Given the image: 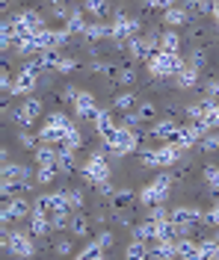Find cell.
Returning <instances> with one entry per match:
<instances>
[{"mask_svg":"<svg viewBox=\"0 0 219 260\" xmlns=\"http://www.w3.org/2000/svg\"><path fill=\"white\" fill-rule=\"evenodd\" d=\"M213 240H216V243H219V228H216V237H213Z\"/></svg>","mask_w":219,"mask_h":260,"instance_id":"cell-55","label":"cell"},{"mask_svg":"<svg viewBox=\"0 0 219 260\" xmlns=\"http://www.w3.org/2000/svg\"><path fill=\"white\" fill-rule=\"evenodd\" d=\"M204 183L210 192H219V166H204Z\"/></svg>","mask_w":219,"mask_h":260,"instance_id":"cell-32","label":"cell"},{"mask_svg":"<svg viewBox=\"0 0 219 260\" xmlns=\"http://www.w3.org/2000/svg\"><path fill=\"white\" fill-rule=\"evenodd\" d=\"M107 36H113V24H101V21H95V24H89V30H86V39L89 42H101Z\"/></svg>","mask_w":219,"mask_h":260,"instance_id":"cell-28","label":"cell"},{"mask_svg":"<svg viewBox=\"0 0 219 260\" xmlns=\"http://www.w3.org/2000/svg\"><path fill=\"white\" fill-rule=\"evenodd\" d=\"M3 245H6V251H9L12 257H33L36 254L33 240H30L24 231H9V228H3Z\"/></svg>","mask_w":219,"mask_h":260,"instance_id":"cell-5","label":"cell"},{"mask_svg":"<svg viewBox=\"0 0 219 260\" xmlns=\"http://www.w3.org/2000/svg\"><path fill=\"white\" fill-rule=\"evenodd\" d=\"M107 0H86V9L83 12H89V15H95V18H104L107 15Z\"/></svg>","mask_w":219,"mask_h":260,"instance_id":"cell-34","label":"cell"},{"mask_svg":"<svg viewBox=\"0 0 219 260\" xmlns=\"http://www.w3.org/2000/svg\"><path fill=\"white\" fill-rule=\"evenodd\" d=\"M18 142H21L24 148H33L36 145V136H30L27 130H21V133H18Z\"/></svg>","mask_w":219,"mask_h":260,"instance_id":"cell-52","label":"cell"},{"mask_svg":"<svg viewBox=\"0 0 219 260\" xmlns=\"http://www.w3.org/2000/svg\"><path fill=\"white\" fill-rule=\"evenodd\" d=\"M77 68V59L74 56H59V62H56V71L59 74H68V71H74Z\"/></svg>","mask_w":219,"mask_h":260,"instance_id":"cell-43","label":"cell"},{"mask_svg":"<svg viewBox=\"0 0 219 260\" xmlns=\"http://www.w3.org/2000/svg\"><path fill=\"white\" fill-rule=\"evenodd\" d=\"M74 260H83V257H74Z\"/></svg>","mask_w":219,"mask_h":260,"instance_id":"cell-56","label":"cell"},{"mask_svg":"<svg viewBox=\"0 0 219 260\" xmlns=\"http://www.w3.org/2000/svg\"><path fill=\"white\" fill-rule=\"evenodd\" d=\"M66 30H68V32H74V36H86L89 24L83 21V12H77V9H74V12H71V18L66 21Z\"/></svg>","mask_w":219,"mask_h":260,"instance_id":"cell-30","label":"cell"},{"mask_svg":"<svg viewBox=\"0 0 219 260\" xmlns=\"http://www.w3.org/2000/svg\"><path fill=\"white\" fill-rule=\"evenodd\" d=\"M59 160V145H51V142H42L36 148V162L39 166H56Z\"/></svg>","mask_w":219,"mask_h":260,"instance_id":"cell-16","label":"cell"},{"mask_svg":"<svg viewBox=\"0 0 219 260\" xmlns=\"http://www.w3.org/2000/svg\"><path fill=\"white\" fill-rule=\"evenodd\" d=\"M15 24H18V36H33V32L45 30V24H42V15L36 12V9H24V12H18Z\"/></svg>","mask_w":219,"mask_h":260,"instance_id":"cell-10","label":"cell"},{"mask_svg":"<svg viewBox=\"0 0 219 260\" xmlns=\"http://www.w3.org/2000/svg\"><path fill=\"white\" fill-rule=\"evenodd\" d=\"M139 27H142V24H139L136 18H128L121 9H118L116 21H113V39H116L118 45H124V42H131L136 32H139Z\"/></svg>","mask_w":219,"mask_h":260,"instance_id":"cell-8","label":"cell"},{"mask_svg":"<svg viewBox=\"0 0 219 260\" xmlns=\"http://www.w3.org/2000/svg\"><path fill=\"white\" fill-rule=\"evenodd\" d=\"M92 124H95V133H98V136H104V133H110V130H116V127H118L116 118L107 113V110H101V113H98V118H95Z\"/></svg>","mask_w":219,"mask_h":260,"instance_id":"cell-29","label":"cell"},{"mask_svg":"<svg viewBox=\"0 0 219 260\" xmlns=\"http://www.w3.org/2000/svg\"><path fill=\"white\" fill-rule=\"evenodd\" d=\"M160 50H166V53H178V50H181V36H178L175 30L160 32Z\"/></svg>","mask_w":219,"mask_h":260,"instance_id":"cell-26","label":"cell"},{"mask_svg":"<svg viewBox=\"0 0 219 260\" xmlns=\"http://www.w3.org/2000/svg\"><path fill=\"white\" fill-rule=\"evenodd\" d=\"M56 169H59V172H74V169H77V160H74V151H59V160H56Z\"/></svg>","mask_w":219,"mask_h":260,"instance_id":"cell-31","label":"cell"},{"mask_svg":"<svg viewBox=\"0 0 219 260\" xmlns=\"http://www.w3.org/2000/svg\"><path fill=\"white\" fill-rule=\"evenodd\" d=\"M113 243H116V237H113L110 231H101V234H98V245H101V248H110Z\"/></svg>","mask_w":219,"mask_h":260,"instance_id":"cell-51","label":"cell"},{"mask_svg":"<svg viewBox=\"0 0 219 260\" xmlns=\"http://www.w3.org/2000/svg\"><path fill=\"white\" fill-rule=\"evenodd\" d=\"M175 83L181 86V89H193V86H199V68L196 65H190L184 59V65L178 68V74H175Z\"/></svg>","mask_w":219,"mask_h":260,"instance_id":"cell-14","label":"cell"},{"mask_svg":"<svg viewBox=\"0 0 219 260\" xmlns=\"http://www.w3.org/2000/svg\"><path fill=\"white\" fill-rule=\"evenodd\" d=\"M186 115H190V121H202V118H204V101L190 104V107H186Z\"/></svg>","mask_w":219,"mask_h":260,"instance_id":"cell-41","label":"cell"},{"mask_svg":"<svg viewBox=\"0 0 219 260\" xmlns=\"http://www.w3.org/2000/svg\"><path fill=\"white\" fill-rule=\"evenodd\" d=\"M30 178V169L21 166V162H3V180H27Z\"/></svg>","mask_w":219,"mask_h":260,"instance_id":"cell-23","label":"cell"},{"mask_svg":"<svg viewBox=\"0 0 219 260\" xmlns=\"http://www.w3.org/2000/svg\"><path fill=\"white\" fill-rule=\"evenodd\" d=\"M118 83H124V86H131V83L136 80V71L131 68V65H124V68H118V77H116Z\"/></svg>","mask_w":219,"mask_h":260,"instance_id":"cell-44","label":"cell"},{"mask_svg":"<svg viewBox=\"0 0 219 260\" xmlns=\"http://www.w3.org/2000/svg\"><path fill=\"white\" fill-rule=\"evenodd\" d=\"M202 260H219V243L216 240L202 243Z\"/></svg>","mask_w":219,"mask_h":260,"instance_id":"cell-38","label":"cell"},{"mask_svg":"<svg viewBox=\"0 0 219 260\" xmlns=\"http://www.w3.org/2000/svg\"><path fill=\"white\" fill-rule=\"evenodd\" d=\"M0 192H3V198H27L30 183H27V180H3Z\"/></svg>","mask_w":219,"mask_h":260,"instance_id":"cell-17","label":"cell"},{"mask_svg":"<svg viewBox=\"0 0 219 260\" xmlns=\"http://www.w3.org/2000/svg\"><path fill=\"white\" fill-rule=\"evenodd\" d=\"M204 133H207V127H204L202 121H193V124L181 127V133H178V145H181V148L196 145V142H202V139H204Z\"/></svg>","mask_w":219,"mask_h":260,"instance_id":"cell-13","label":"cell"},{"mask_svg":"<svg viewBox=\"0 0 219 260\" xmlns=\"http://www.w3.org/2000/svg\"><path fill=\"white\" fill-rule=\"evenodd\" d=\"M134 240H142V243H157V222L154 219H145L134 228Z\"/></svg>","mask_w":219,"mask_h":260,"instance_id":"cell-18","label":"cell"},{"mask_svg":"<svg viewBox=\"0 0 219 260\" xmlns=\"http://www.w3.org/2000/svg\"><path fill=\"white\" fill-rule=\"evenodd\" d=\"M95 189H98V195H101V198H113V195L118 192V189H113V183H110V180H104V183H98Z\"/></svg>","mask_w":219,"mask_h":260,"instance_id":"cell-48","label":"cell"},{"mask_svg":"<svg viewBox=\"0 0 219 260\" xmlns=\"http://www.w3.org/2000/svg\"><path fill=\"white\" fill-rule=\"evenodd\" d=\"M56 254H71V243L68 240H59L56 243Z\"/></svg>","mask_w":219,"mask_h":260,"instance_id":"cell-53","label":"cell"},{"mask_svg":"<svg viewBox=\"0 0 219 260\" xmlns=\"http://www.w3.org/2000/svg\"><path fill=\"white\" fill-rule=\"evenodd\" d=\"M213 18H216V24H219V0H216V9H213Z\"/></svg>","mask_w":219,"mask_h":260,"instance_id":"cell-54","label":"cell"},{"mask_svg":"<svg viewBox=\"0 0 219 260\" xmlns=\"http://www.w3.org/2000/svg\"><path fill=\"white\" fill-rule=\"evenodd\" d=\"M178 257L181 260H202V245L193 240H178Z\"/></svg>","mask_w":219,"mask_h":260,"instance_id":"cell-20","label":"cell"},{"mask_svg":"<svg viewBox=\"0 0 219 260\" xmlns=\"http://www.w3.org/2000/svg\"><path fill=\"white\" fill-rule=\"evenodd\" d=\"M68 228H71L77 237H86V234H89V219H86V216H71V225Z\"/></svg>","mask_w":219,"mask_h":260,"instance_id":"cell-36","label":"cell"},{"mask_svg":"<svg viewBox=\"0 0 219 260\" xmlns=\"http://www.w3.org/2000/svg\"><path fill=\"white\" fill-rule=\"evenodd\" d=\"M71 225V216H68V210H56L51 213V231H62V228Z\"/></svg>","mask_w":219,"mask_h":260,"instance_id":"cell-33","label":"cell"},{"mask_svg":"<svg viewBox=\"0 0 219 260\" xmlns=\"http://www.w3.org/2000/svg\"><path fill=\"white\" fill-rule=\"evenodd\" d=\"M39 74H42V71L24 65V68L18 71V77H15V83H12V89H9V95H30L36 86H39Z\"/></svg>","mask_w":219,"mask_h":260,"instance_id":"cell-9","label":"cell"},{"mask_svg":"<svg viewBox=\"0 0 219 260\" xmlns=\"http://www.w3.org/2000/svg\"><path fill=\"white\" fill-rule=\"evenodd\" d=\"M169 216H172V210H166V207H160V204H154V210L148 213V219H154V222H166Z\"/></svg>","mask_w":219,"mask_h":260,"instance_id":"cell-46","label":"cell"},{"mask_svg":"<svg viewBox=\"0 0 219 260\" xmlns=\"http://www.w3.org/2000/svg\"><path fill=\"white\" fill-rule=\"evenodd\" d=\"M202 124L207 130H219V104L213 98H204V118Z\"/></svg>","mask_w":219,"mask_h":260,"instance_id":"cell-19","label":"cell"},{"mask_svg":"<svg viewBox=\"0 0 219 260\" xmlns=\"http://www.w3.org/2000/svg\"><path fill=\"white\" fill-rule=\"evenodd\" d=\"M68 207L71 210H80L83 207V192L80 189H68Z\"/></svg>","mask_w":219,"mask_h":260,"instance_id":"cell-45","label":"cell"},{"mask_svg":"<svg viewBox=\"0 0 219 260\" xmlns=\"http://www.w3.org/2000/svg\"><path fill=\"white\" fill-rule=\"evenodd\" d=\"M51 15H53V18H62V21H68V18H71V12H68L62 3H56V0H53V3H51Z\"/></svg>","mask_w":219,"mask_h":260,"instance_id":"cell-47","label":"cell"},{"mask_svg":"<svg viewBox=\"0 0 219 260\" xmlns=\"http://www.w3.org/2000/svg\"><path fill=\"white\" fill-rule=\"evenodd\" d=\"M178 133H181V124L175 118H160L151 127V136L163 139V142H178Z\"/></svg>","mask_w":219,"mask_h":260,"instance_id":"cell-12","label":"cell"},{"mask_svg":"<svg viewBox=\"0 0 219 260\" xmlns=\"http://www.w3.org/2000/svg\"><path fill=\"white\" fill-rule=\"evenodd\" d=\"M48 231H51V216L33 213V216H30V237H45Z\"/></svg>","mask_w":219,"mask_h":260,"instance_id":"cell-22","label":"cell"},{"mask_svg":"<svg viewBox=\"0 0 219 260\" xmlns=\"http://www.w3.org/2000/svg\"><path fill=\"white\" fill-rule=\"evenodd\" d=\"M56 175H59V169H56V166H39V172H36V180H39V183H51Z\"/></svg>","mask_w":219,"mask_h":260,"instance_id":"cell-35","label":"cell"},{"mask_svg":"<svg viewBox=\"0 0 219 260\" xmlns=\"http://www.w3.org/2000/svg\"><path fill=\"white\" fill-rule=\"evenodd\" d=\"M175 6V0H145V9H154V12H166Z\"/></svg>","mask_w":219,"mask_h":260,"instance_id":"cell-42","label":"cell"},{"mask_svg":"<svg viewBox=\"0 0 219 260\" xmlns=\"http://www.w3.org/2000/svg\"><path fill=\"white\" fill-rule=\"evenodd\" d=\"M163 21H166L169 27H181V24L190 21V9L186 6H172V9L163 12Z\"/></svg>","mask_w":219,"mask_h":260,"instance_id":"cell-21","label":"cell"},{"mask_svg":"<svg viewBox=\"0 0 219 260\" xmlns=\"http://www.w3.org/2000/svg\"><path fill=\"white\" fill-rule=\"evenodd\" d=\"M181 154H184V148L178 145V142H166V145H160L157 151H142V166L166 169V166H175V162L181 160Z\"/></svg>","mask_w":219,"mask_h":260,"instance_id":"cell-2","label":"cell"},{"mask_svg":"<svg viewBox=\"0 0 219 260\" xmlns=\"http://www.w3.org/2000/svg\"><path fill=\"white\" fill-rule=\"evenodd\" d=\"M131 204H134V192H131V189H118V192L113 195V201H110V207H113V213L131 210Z\"/></svg>","mask_w":219,"mask_h":260,"instance_id":"cell-24","label":"cell"},{"mask_svg":"<svg viewBox=\"0 0 219 260\" xmlns=\"http://www.w3.org/2000/svg\"><path fill=\"white\" fill-rule=\"evenodd\" d=\"M202 222H204V225H210V228H219V198H216V204L202 216Z\"/></svg>","mask_w":219,"mask_h":260,"instance_id":"cell-40","label":"cell"},{"mask_svg":"<svg viewBox=\"0 0 219 260\" xmlns=\"http://www.w3.org/2000/svg\"><path fill=\"white\" fill-rule=\"evenodd\" d=\"M148 251H151V245H148V243H142V240H134V243L128 245L124 257H128V260H148Z\"/></svg>","mask_w":219,"mask_h":260,"instance_id":"cell-27","label":"cell"},{"mask_svg":"<svg viewBox=\"0 0 219 260\" xmlns=\"http://www.w3.org/2000/svg\"><path fill=\"white\" fill-rule=\"evenodd\" d=\"M181 65H184V59H181L178 53L157 50L151 59H148V71H151V77H175Z\"/></svg>","mask_w":219,"mask_h":260,"instance_id":"cell-4","label":"cell"},{"mask_svg":"<svg viewBox=\"0 0 219 260\" xmlns=\"http://www.w3.org/2000/svg\"><path fill=\"white\" fill-rule=\"evenodd\" d=\"M71 127L74 124H71V118L66 113H51L48 121H45V127L39 130V139L42 142H51V145H59V142H66V136Z\"/></svg>","mask_w":219,"mask_h":260,"instance_id":"cell-1","label":"cell"},{"mask_svg":"<svg viewBox=\"0 0 219 260\" xmlns=\"http://www.w3.org/2000/svg\"><path fill=\"white\" fill-rule=\"evenodd\" d=\"M113 107H116L118 113H134L136 107H139V101H136L134 92H121V95H116V101H113Z\"/></svg>","mask_w":219,"mask_h":260,"instance_id":"cell-25","label":"cell"},{"mask_svg":"<svg viewBox=\"0 0 219 260\" xmlns=\"http://www.w3.org/2000/svg\"><path fill=\"white\" fill-rule=\"evenodd\" d=\"M136 113L142 115V121H145V118H151V115H154V104H148V101H139Z\"/></svg>","mask_w":219,"mask_h":260,"instance_id":"cell-50","label":"cell"},{"mask_svg":"<svg viewBox=\"0 0 219 260\" xmlns=\"http://www.w3.org/2000/svg\"><path fill=\"white\" fill-rule=\"evenodd\" d=\"M202 216H204L202 210H196V207H186V204H184V207H175L169 219H172L175 225H193V222H202Z\"/></svg>","mask_w":219,"mask_h":260,"instance_id":"cell-15","label":"cell"},{"mask_svg":"<svg viewBox=\"0 0 219 260\" xmlns=\"http://www.w3.org/2000/svg\"><path fill=\"white\" fill-rule=\"evenodd\" d=\"M80 172H83L86 183H92V186L110 180V166H107V157H104V148H95V151H92V157L86 160V166Z\"/></svg>","mask_w":219,"mask_h":260,"instance_id":"cell-3","label":"cell"},{"mask_svg":"<svg viewBox=\"0 0 219 260\" xmlns=\"http://www.w3.org/2000/svg\"><path fill=\"white\" fill-rule=\"evenodd\" d=\"M169 186H172V175H157L151 183H145V186L139 189V201H142L145 207H154V204H160L169 195Z\"/></svg>","mask_w":219,"mask_h":260,"instance_id":"cell-6","label":"cell"},{"mask_svg":"<svg viewBox=\"0 0 219 260\" xmlns=\"http://www.w3.org/2000/svg\"><path fill=\"white\" fill-rule=\"evenodd\" d=\"M74 113L80 115V118H86V121H95L101 110H98L95 98L89 95V92H80V95H77V101H74Z\"/></svg>","mask_w":219,"mask_h":260,"instance_id":"cell-11","label":"cell"},{"mask_svg":"<svg viewBox=\"0 0 219 260\" xmlns=\"http://www.w3.org/2000/svg\"><path fill=\"white\" fill-rule=\"evenodd\" d=\"M139 124H142V115L136 113H121V127H128V130H136L139 127Z\"/></svg>","mask_w":219,"mask_h":260,"instance_id":"cell-39","label":"cell"},{"mask_svg":"<svg viewBox=\"0 0 219 260\" xmlns=\"http://www.w3.org/2000/svg\"><path fill=\"white\" fill-rule=\"evenodd\" d=\"M33 216V204L27 198H3V210H0V219L3 225H12V222H21Z\"/></svg>","mask_w":219,"mask_h":260,"instance_id":"cell-7","label":"cell"},{"mask_svg":"<svg viewBox=\"0 0 219 260\" xmlns=\"http://www.w3.org/2000/svg\"><path fill=\"white\" fill-rule=\"evenodd\" d=\"M204 92H207V98H213V101L219 98V80L216 77H210V80L204 83Z\"/></svg>","mask_w":219,"mask_h":260,"instance_id":"cell-49","label":"cell"},{"mask_svg":"<svg viewBox=\"0 0 219 260\" xmlns=\"http://www.w3.org/2000/svg\"><path fill=\"white\" fill-rule=\"evenodd\" d=\"M186 62L196 65V68H202V65L207 62V53H204V48H190V53H186Z\"/></svg>","mask_w":219,"mask_h":260,"instance_id":"cell-37","label":"cell"}]
</instances>
